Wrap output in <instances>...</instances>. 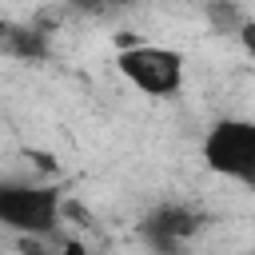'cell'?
Wrapping results in <instances>:
<instances>
[{
  "label": "cell",
  "instance_id": "1",
  "mask_svg": "<svg viewBox=\"0 0 255 255\" xmlns=\"http://www.w3.org/2000/svg\"><path fill=\"white\" fill-rule=\"evenodd\" d=\"M64 195L52 183H32V179H8L0 187V223L16 235L44 239L60 227Z\"/></svg>",
  "mask_w": 255,
  "mask_h": 255
},
{
  "label": "cell",
  "instance_id": "2",
  "mask_svg": "<svg viewBox=\"0 0 255 255\" xmlns=\"http://www.w3.org/2000/svg\"><path fill=\"white\" fill-rule=\"evenodd\" d=\"M203 163L215 175L255 191V120L239 116L215 120L203 135Z\"/></svg>",
  "mask_w": 255,
  "mask_h": 255
},
{
  "label": "cell",
  "instance_id": "3",
  "mask_svg": "<svg viewBox=\"0 0 255 255\" xmlns=\"http://www.w3.org/2000/svg\"><path fill=\"white\" fill-rule=\"evenodd\" d=\"M116 68L131 88L155 100H171L183 88V56L167 44H124Z\"/></svg>",
  "mask_w": 255,
  "mask_h": 255
},
{
  "label": "cell",
  "instance_id": "4",
  "mask_svg": "<svg viewBox=\"0 0 255 255\" xmlns=\"http://www.w3.org/2000/svg\"><path fill=\"white\" fill-rule=\"evenodd\" d=\"M207 227V215L191 203H159L139 219V239L155 255H183V247Z\"/></svg>",
  "mask_w": 255,
  "mask_h": 255
},
{
  "label": "cell",
  "instance_id": "5",
  "mask_svg": "<svg viewBox=\"0 0 255 255\" xmlns=\"http://www.w3.org/2000/svg\"><path fill=\"white\" fill-rule=\"evenodd\" d=\"M44 36L48 32H40V28H4V52H12V56H24V60H40L44 56Z\"/></svg>",
  "mask_w": 255,
  "mask_h": 255
},
{
  "label": "cell",
  "instance_id": "6",
  "mask_svg": "<svg viewBox=\"0 0 255 255\" xmlns=\"http://www.w3.org/2000/svg\"><path fill=\"white\" fill-rule=\"evenodd\" d=\"M247 20H251V16H247L235 0H211V4H207V24H211L215 32H231V36H239Z\"/></svg>",
  "mask_w": 255,
  "mask_h": 255
},
{
  "label": "cell",
  "instance_id": "7",
  "mask_svg": "<svg viewBox=\"0 0 255 255\" xmlns=\"http://www.w3.org/2000/svg\"><path fill=\"white\" fill-rule=\"evenodd\" d=\"M239 44H243V52H247V56H255V16L243 24V32H239Z\"/></svg>",
  "mask_w": 255,
  "mask_h": 255
},
{
  "label": "cell",
  "instance_id": "8",
  "mask_svg": "<svg viewBox=\"0 0 255 255\" xmlns=\"http://www.w3.org/2000/svg\"><path fill=\"white\" fill-rule=\"evenodd\" d=\"M60 255H84V247H80V243H76V239H68V243H64V247H60Z\"/></svg>",
  "mask_w": 255,
  "mask_h": 255
},
{
  "label": "cell",
  "instance_id": "9",
  "mask_svg": "<svg viewBox=\"0 0 255 255\" xmlns=\"http://www.w3.org/2000/svg\"><path fill=\"white\" fill-rule=\"evenodd\" d=\"M96 4H131V0H96Z\"/></svg>",
  "mask_w": 255,
  "mask_h": 255
}]
</instances>
